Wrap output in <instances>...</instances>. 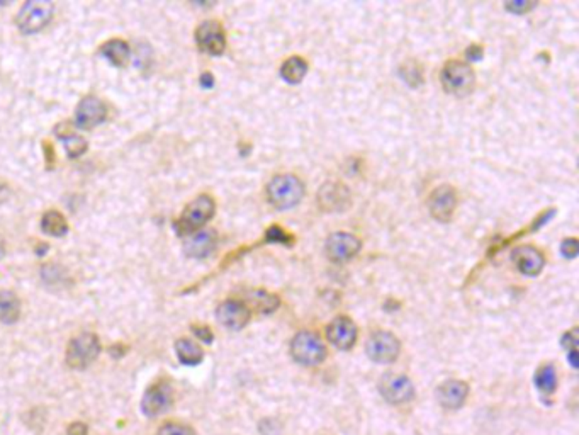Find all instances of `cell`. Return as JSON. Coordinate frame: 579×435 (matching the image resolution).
<instances>
[{"label":"cell","instance_id":"cell-34","mask_svg":"<svg viewBox=\"0 0 579 435\" xmlns=\"http://www.w3.org/2000/svg\"><path fill=\"white\" fill-rule=\"evenodd\" d=\"M68 435H87V425L82 421H75L68 427Z\"/></svg>","mask_w":579,"mask_h":435},{"label":"cell","instance_id":"cell-13","mask_svg":"<svg viewBox=\"0 0 579 435\" xmlns=\"http://www.w3.org/2000/svg\"><path fill=\"white\" fill-rule=\"evenodd\" d=\"M108 118V108L99 97L87 96L86 99L80 101L77 113H75V124L82 130H92L99 126Z\"/></svg>","mask_w":579,"mask_h":435},{"label":"cell","instance_id":"cell-31","mask_svg":"<svg viewBox=\"0 0 579 435\" xmlns=\"http://www.w3.org/2000/svg\"><path fill=\"white\" fill-rule=\"evenodd\" d=\"M560 250H563V255L565 259H574V257L578 255V240L576 238H568L563 242V247H560Z\"/></svg>","mask_w":579,"mask_h":435},{"label":"cell","instance_id":"cell-22","mask_svg":"<svg viewBox=\"0 0 579 435\" xmlns=\"http://www.w3.org/2000/svg\"><path fill=\"white\" fill-rule=\"evenodd\" d=\"M175 352H177V357H179V361L182 364H185V366H198V364L203 362V359H204L203 349L199 347L198 342H194L190 339L177 340Z\"/></svg>","mask_w":579,"mask_h":435},{"label":"cell","instance_id":"cell-6","mask_svg":"<svg viewBox=\"0 0 579 435\" xmlns=\"http://www.w3.org/2000/svg\"><path fill=\"white\" fill-rule=\"evenodd\" d=\"M53 17V4L44 2V0H33L26 2L21 7L19 14L16 17V24L21 33L34 34L39 33L43 28H46L48 22Z\"/></svg>","mask_w":579,"mask_h":435},{"label":"cell","instance_id":"cell-33","mask_svg":"<svg viewBox=\"0 0 579 435\" xmlns=\"http://www.w3.org/2000/svg\"><path fill=\"white\" fill-rule=\"evenodd\" d=\"M533 4H528V2H511V4H506V9L511 12H516V14H523V12H527L528 9H532Z\"/></svg>","mask_w":579,"mask_h":435},{"label":"cell","instance_id":"cell-18","mask_svg":"<svg viewBox=\"0 0 579 435\" xmlns=\"http://www.w3.org/2000/svg\"><path fill=\"white\" fill-rule=\"evenodd\" d=\"M216 233L212 230H199L185 243V254L193 259H204L215 250Z\"/></svg>","mask_w":579,"mask_h":435},{"label":"cell","instance_id":"cell-20","mask_svg":"<svg viewBox=\"0 0 579 435\" xmlns=\"http://www.w3.org/2000/svg\"><path fill=\"white\" fill-rule=\"evenodd\" d=\"M99 53L102 58H106L114 66H124L128 63L129 56H131V50L123 39H111V41L102 44Z\"/></svg>","mask_w":579,"mask_h":435},{"label":"cell","instance_id":"cell-26","mask_svg":"<svg viewBox=\"0 0 579 435\" xmlns=\"http://www.w3.org/2000/svg\"><path fill=\"white\" fill-rule=\"evenodd\" d=\"M60 138L65 143L66 153H68L70 158H77L82 153H86L87 143H86V140L80 138V136L73 135V133H66V135H61Z\"/></svg>","mask_w":579,"mask_h":435},{"label":"cell","instance_id":"cell-12","mask_svg":"<svg viewBox=\"0 0 579 435\" xmlns=\"http://www.w3.org/2000/svg\"><path fill=\"white\" fill-rule=\"evenodd\" d=\"M250 308L240 300H226L217 306L216 318L228 330H242L250 322Z\"/></svg>","mask_w":579,"mask_h":435},{"label":"cell","instance_id":"cell-29","mask_svg":"<svg viewBox=\"0 0 579 435\" xmlns=\"http://www.w3.org/2000/svg\"><path fill=\"white\" fill-rule=\"evenodd\" d=\"M563 345L565 347V350H568L571 366L574 367V369H578V332H576V328L564 335Z\"/></svg>","mask_w":579,"mask_h":435},{"label":"cell","instance_id":"cell-16","mask_svg":"<svg viewBox=\"0 0 579 435\" xmlns=\"http://www.w3.org/2000/svg\"><path fill=\"white\" fill-rule=\"evenodd\" d=\"M469 396V384L461 379H449L439 386L436 389V399L440 406L445 410H458L466 403Z\"/></svg>","mask_w":579,"mask_h":435},{"label":"cell","instance_id":"cell-35","mask_svg":"<svg viewBox=\"0 0 579 435\" xmlns=\"http://www.w3.org/2000/svg\"><path fill=\"white\" fill-rule=\"evenodd\" d=\"M2 257H4V242L0 240V259H2Z\"/></svg>","mask_w":579,"mask_h":435},{"label":"cell","instance_id":"cell-17","mask_svg":"<svg viewBox=\"0 0 579 435\" xmlns=\"http://www.w3.org/2000/svg\"><path fill=\"white\" fill-rule=\"evenodd\" d=\"M511 259H513L516 269L525 276H538L542 272L543 265H545V257H543L542 252L530 245L515 248Z\"/></svg>","mask_w":579,"mask_h":435},{"label":"cell","instance_id":"cell-32","mask_svg":"<svg viewBox=\"0 0 579 435\" xmlns=\"http://www.w3.org/2000/svg\"><path fill=\"white\" fill-rule=\"evenodd\" d=\"M193 332L199 340L206 342V344H211L212 342V332L207 327H193Z\"/></svg>","mask_w":579,"mask_h":435},{"label":"cell","instance_id":"cell-1","mask_svg":"<svg viewBox=\"0 0 579 435\" xmlns=\"http://www.w3.org/2000/svg\"><path fill=\"white\" fill-rule=\"evenodd\" d=\"M304 196V184L292 174L275 175L267 185V199L275 210H291Z\"/></svg>","mask_w":579,"mask_h":435},{"label":"cell","instance_id":"cell-7","mask_svg":"<svg viewBox=\"0 0 579 435\" xmlns=\"http://www.w3.org/2000/svg\"><path fill=\"white\" fill-rule=\"evenodd\" d=\"M379 393L391 405H406L415 398V386L408 376L389 372L381 377Z\"/></svg>","mask_w":579,"mask_h":435},{"label":"cell","instance_id":"cell-14","mask_svg":"<svg viewBox=\"0 0 579 435\" xmlns=\"http://www.w3.org/2000/svg\"><path fill=\"white\" fill-rule=\"evenodd\" d=\"M457 208V194L451 185H440L430 194L429 210L436 221H451Z\"/></svg>","mask_w":579,"mask_h":435},{"label":"cell","instance_id":"cell-9","mask_svg":"<svg viewBox=\"0 0 579 435\" xmlns=\"http://www.w3.org/2000/svg\"><path fill=\"white\" fill-rule=\"evenodd\" d=\"M360 240L355 235L347 232H338L329 235L327 243H324V250H327V257L335 264H344V262L354 259L359 254Z\"/></svg>","mask_w":579,"mask_h":435},{"label":"cell","instance_id":"cell-4","mask_svg":"<svg viewBox=\"0 0 579 435\" xmlns=\"http://www.w3.org/2000/svg\"><path fill=\"white\" fill-rule=\"evenodd\" d=\"M442 86L452 96H467L476 86V73L464 61L452 60L445 63L440 73Z\"/></svg>","mask_w":579,"mask_h":435},{"label":"cell","instance_id":"cell-5","mask_svg":"<svg viewBox=\"0 0 579 435\" xmlns=\"http://www.w3.org/2000/svg\"><path fill=\"white\" fill-rule=\"evenodd\" d=\"M101 342L99 337L93 334H80L70 340L66 349V364L73 369H87L91 364L99 357Z\"/></svg>","mask_w":579,"mask_h":435},{"label":"cell","instance_id":"cell-27","mask_svg":"<svg viewBox=\"0 0 579 435\" xmlns=\"http://www.w3.org/2000/svg\"><path fill=\"white\" fill-rule=\"evenodd\" d=\"M252 297H253V300H252L253 306H255L258 312H262V313L274 312V309L279 306V300L274 295H270V292L255 291V292H253Z\"/></svg>","mask_w":579,"mask_h":435},{"label":"cell","instance_id":"cell-3","mask_svg":"<svg viewBox=\"0 0 579 435\" xmlns=\"http://www.w3.org/2000/svg\"><path fill=\"white\" fill-rule=\"evenodd\" d=\"M292 359L301 366H318L327 359V345L314 332H299L291 342Z\"/></svg>","mask_w":579,"mask_h":435},{"label":"cell","instance_id":"cell-25","mask_svg":"<svg viewBox=\"0 0 579 435\" xmlns=\"http://www.w3.org/2000/svg\"><path fill=\"white\" fill-rule=\"evenodd\" d=\"M41 228L43 232L50 235V237H63V235L68 232V223H66L65 216L61 215L60 211L51 210L43 215Z\"/></svg>","mask_w":579,"mask_h":435},{"label":"cell","instance_id":"cell-8","mask_svg":"<svg viewBox=\"0 0 579 435\" xmlns=\"http://www.w3.org/2000/svg\"><path fill=\"white\" fill-rule=\"evenodd\" d=\"M401 342L391 332H376L367 342V356L374 362L391 364L399 357Z\"/></svg>","mask_w":579,"mask_h":435},{"label":"cell","instance_id":"cell-28","mask_svg":"<svg viewBox=\"0 0 579 435\" xmlns=\"http://www.w3.org/2000/svg\"><path fill=\"white\" fill-rule=\"evenodd\" d=\"M41 277H43V281L48 284V286H63L66 281L65 270H61L55 264L44 265V267L41 269Z\"/></svg>","mask_w":579,"mask_h":435},{"label":"cell","instance_id":"cell-23","mask_svg":"<svg viewBox=\"0 0 579 435\" xmlns=\"http://www.w3.org/2000/svg\"><path fill=\"white\" fill-rule=\"evenodd\" d=\"M21 303L19 297L11 291H0V322L12 325L19 319Z\"/></svg>","mask_w":579,"mask_h":435},{"label":"cell","instance_id":"cell-11","mask_svg":"<svg viewBox=\"0 0 579 435\" xmlns=\"http://www.w3.org/2000/svg\"><path fill=\"white\" fill-rule=\"evenodd\" d=\"M195 43L199 50L207 55L220 56L226 48V34L217 21H206L195 31Z\"/></svg>","mask_w":579,"mask_h":435},{"label":"cell","instance_id":"cell-19","mask_svg":"<svg viewBox=\"0 0 579 435\" xmlns=\"http://www.w3.org/2000/svg\"><path fill=\"white\" fill-rule=\"evenodd\" d=\"M319 206L328 211L344 210L349 204V190L340 184H327L319 189Z\"/></svg>","mask_w":579,"mask_h":435},{"label":"cell","instance_id":"cell-10","mask_svg":"<svg viewBox=\"0 0 579 435\" xmlns=\"http://www.w3.org/2000/svg\"><path fill=\"white\" fill-rule=\"evenodd\" d=\"M173 403V389L167 381H158L145 393L141 401V411L150 419L165 414Z\"/></svg>","mask_w":579,"mask_h":435},{"label":"cell","instance_id":"cell-2","mask_svg":"<svg viewBox=\"0 0 579 435\" xmlns=\"http://www.w3.org/2000/svg\"><path fill=\"white\" fill-rule=\"evenodd\" d=\"M216 211L215 199L207 194H200L193 203L187 204L179 220L175 221V230L179 235H194L211 220Z\"/></svg>","mask_w":579,"mask_h":435},{"label":"cell","instance_id":"cell-24","mask_svg":"<svg viewBox=\"0 0 579 435\" xmlns=\"http://www.w3.org/2000/svg\"><path fill=\"white\" fill-rule=\"evenodd\" d=\"M308 73V61L301 56H291L280 66V77L287 83H299Z\"/></svg>","mask_w":579,"mask_h":435},{"label":"cell","instance_id":"cell-30","mask_svg":"<svg viewBox=\"0 0 579 435\" xmlns=\"http://www.w3.org/2000/svg\"><path fill=\"white\" fill-rule=\"evenodd\" d=\"M157 435H195V430L185 424H177V421H168L158 429Z\"/></svg>","mask_w":579,"mask_h":435},{"label":"cell","instance_id":"cell-21","mask_svg":"<svg viewBox=\"0 0 579 435\" xmlns=\"http://www.w3.org/2000/svg\"><path fill=\"white\" fill-rule=\"evenodd\" d=\"M536 388L542 396H552L558 388V371L554 364H542L536 371Z\"/></svg>","mask_w":579,"mask_h":435},{"label":"cell","instance_id":"cell-15","mask_svg":"<svg viewBox=\"0 0 579 435\" xmlns=\"http://www.w3.org/2000/svg\"><path fill=\"white\" fill-rule=\"evenodd\" d=\"M357 325L354 323V319H350L349 317H338L329 323L327 328V337L329 340V344L335 345L337 349L340 350H349L355 345L357 342Z\"/></svg>","mask_w":579,"mask_h":435}]
</instances>
